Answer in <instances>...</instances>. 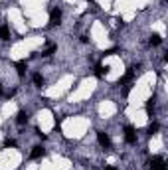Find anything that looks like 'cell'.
<instances>
[{
  "label": "cell",
  "instance_id": "2e32d148",
  "mask_svg": "<svg viewBox=\"0 0 168 170\" xmlns=\"http://www.w3.org/2000/svg\"><path fill=\"white\" fill-rule=\"evenodd\" d=\"M4 144H6V146H16V143H14V140H10V139H6V143H4Z\"/></svg>",
  "mask_w": 168,
  "mask_h": 170
},
{
  "label": "cell",
  "instance_id": "6da1fadb",
  "mask_svg": "<svg viewBox=\"0 0 168 170\" xmlns=\"http://www.w3.org/2000/svg\"><path fill=\"white\" fill-rule=\"evenodd\" d=\"M150 168L152 170H166L164 158H162V156H152V158H150Z\"/></svg>",
  "mask_w": 168,
  "mask_h": 170
},
{
  "label": "cell",
  "instance_id": "7c38bea8",
  "mask_svg": "<svg viewBox=\"0 0 168 170\" xmlns=\"http://www.w3.org/2000/svg\"><path fill=\"white\" fill-rule=\"evenodd\" d=\"M34 83H36L38 87H42L44 85V77H42L40 73H34Z\"/></svg>",
  "mask_w": 168,
  "mask_h": 170
},
{
  "label": "cell",
  "instance_id": "277c9868",
  "mask_svg": "<svg viewBox=\"0 0 168 170\" xmlns=\"http://www.w3.org/2000/svg\"><path fill=\"white\" fill-rule=\"evenodd\" d=\"M137 69H138V65H134V67H131V69H129V71H127V73H125V75L119 79V85H125V83H129V81H131L133 77H134V71H137Z\"/></svg>",
  "mask_w": 168,
  "mask_h": 170
},
{
  "label": "cell",
  "instance_id": "3957f363",
  "mask_svg": "<svg viewBox=\"0 0 168 170\" xmlns=\"http://www.w3.org/2000/svg\"><path fill=\"white\" fill-rule=\"evenodd\" d=\"M97 140H99V144L103 148H111V139H109V135L107 132H97Z\"/></svg>",
  "mask_w": 168,
  "mask_h": 170
},
{
  "label": "cell",
  "instance_id": "9c48e42d",
  "mask_svg": "<svg viewBox=\"0 0 168 170\" xmlns=\"http://www.w3.org/2000/svg\"><path fill=\"white\" fill-rule=\"evenodd\" d=\"M107 71H109V67H107V65H97V67H95V75H97V77L107 75Z\"/></svg>",
  "mask_w": 168,
  "mask_h": 170
},
{
  "label": "cell",
  "instance_id": "30bf717a",
  "mask_svg": "<svg viewBox=\"0 0 168 170\" xmlns=\"http://www.w3.org/2000/svg\"><path fill=\"white\" fill-rule=\"evenodd\" d=\"M148 42H150V45H160V44H162V38H160L158 34H152Z\"/></svg>",
  "mask_w": 168,
  "mask_h": 170
},
{
  "label": "cell",
  "instance_id": "ac0fdd59",
  "mask_svg": "<svg viewBox=\"0 0 168 170\" xmlns=\"http://www.w3.org/2000/svg\"><path fill=\"white\" fill-rule=\"evenodd\" d=\"M0 93H2V85H0Z\"/></svg>",
  "mask_w": 168,
  "mask_h": 170
},
{
  "label": "cell",
  "instance_id": "5bb4252c",
  "mask_svg": "<svg viewBox=\"0 0 168 170\" xmlns=\"http://www.w3.org/2000/svg\"><path fill=\"white\" fill-rule=\"evenodd\" d=\"M158 128H160V125H158V123H152V125L148 127V135H154V132H156Z\"/></svg>",
  "mask_w": 168,
  "mask_h": 170
},
{
  "label": "cell",
  "instance_id": "5b68a950",
  "mask_svg": "<svg viewBox=\"0 0 168 170\" xmlns=\"http://www.w3.org/2000/svg\"><path fill=\"white\" fill-rule=\"evenodd\" d=\"M61 22V10H52L49 12V26H57Z\"/></svg>",
  "mask_w": 168,
  "mask_h": 170
},
{
  "label": "cell",
  "instance_id": "9a60e30c",
  "mask_svg": "<svg viewBox=\"0 0 168 170\" xmlns=\"http://www.w3.org/2000/svg\"><path fill=\"white\" fill-rule=\"evenodd\" d=\"M53 52H56V45H49V48H48V49H46V52H44V53H42V56H46V57H48V56H52V53H53Z\"/></svg>",
  "mask_w": 168,
  "mask_h": 170
},
{
  "label": "cell",
  "instance_id": "4fadbf2b",
  "mask_svg": "<svg viewBox=\"0 0 168 170\" xmlns=\"http://www.w3.org/2000/svg\"><path fill=\"white\" fill-rule=\"evenodd\" d=\"M146 111H148V115L152 117V113H154V99H148V103H146Z\"/></svg>",
  "mask_w": 168,
  "mask_h": 170
},
{
  "label": "cell",
  "instance_id": "e0dca14e",
  "mask_svg": "<svg viewBox=\"0 0 168 170\" xmlns=\"http://www.w3.org/2000/svg\"><path fill=\"white\" fill-rule=\"evenodd\" d=\"M105 170H117V168H113V166H109V168H105Z\"/></svg>",
  "mask_w": 168,
  "mask_h": 170
},
{
  "label": "cell",
  "instance_id": "8fae6325",
  "mask_svg": "<svg viewBox=\"0 0 168 170\" xmlns=\"http://www.w3.org/2000/svg\"><path fill=\"white\" fill-rule=\"evenodd\" d=\"M10 38V30H8V26H2L0 28V40H8Z\"/></svg>",
  "mask_w": 168,
  "mask_h": 170
},
{
  "label": "cell",
  "instance_id": "ba28073f",
  "mask_svg": "<svg viewBox=\"0 0 168 170\" xmlns=\"http://www.w3.org/2000/svg\"><path fill=\"white\" fill-rule=\"evenodd\" d=\"M26 67H28L26 61H18V63H16V71H18V75H20V77H22L24 73H26Z\"/></svg>",
  "mask_w": 168,
  "mask_h": 170
},
{
  "label": "cell",
  "instance_id": "7a4b0ae2",
  "mask_svg": "<svg viewBox=\"0 0 168 170\" xmlns=\"http://www.w3.org/2000/svg\"><path fill=\"white\" fill-rule=\"evenodd\" d=\"M125 140H127L129 144H134V143H137V131H134L133 127H127V128H125Z\"/></svg>",
  "mask_w": 168,
  "mask_h": 170
},
{
  "label": "cell",
  "instance_id": "52a82bcc",
  "mask_svg": "<svg viewBox=\"0 0 168 170\" xmlns=\"http://www.w3.org/2000/svg\"><path fill=\"white\" fill-rule=\"evenodd\" d=\"M16 123H18V125H26V123H28V115H26V111H20V113L16 115Z\"/></svg>",
  "mask_w": 168,
  "mask_h": 170
},
{
  "label": "cell",
  "instance_id": "8992f818",
  "mask_svg": "<svg viewBox=\"0 0 168 170\" xmlns=\"http://www.w3.org/2000/svg\"><path fill=\"white\" fill-rule=\"evenodd\" d=\"M44 154H46V150H44L42 146H34V150L30 152V156H32V158H42Z\"/></svg>",
  "mask_w": 168,
  "mask_h": 170
}]
</instances>
